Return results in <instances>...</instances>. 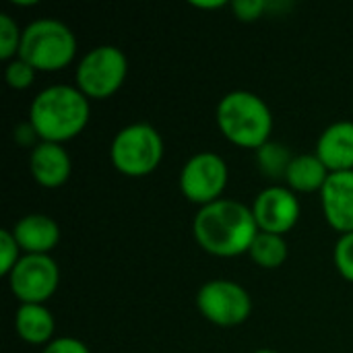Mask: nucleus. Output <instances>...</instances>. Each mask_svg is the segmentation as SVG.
Returning <instances> with one entry per match:
<instances>
[{
  "label": "nucleus",
  "instance_id": "1",
  "mask_svg": "<svg viewBox=\"0 0 353 353\" xmlns=\"http://www.w3.org/2000/svg\"><path fill=\"white\" fill-rule=\"evenodd\" d=\"M192 234L205 252L232 259L250 250L259 234V225L252 209L244 203L219 199L207 207H201L192 223Z\"/></svg>",
  "mask_w": 353,
  "mask_h": 353
},
{
  "label": "nucleus",
  "instance_id": "2",
  "mask_svg": "<svg viewBox=\"0 0 353 353\" xmlns=\"http://www.w3.org/2000/svg\"><path fill=\"white\" fill-rule=\"evenodd\" d=\"M89 114V99L77 87L52 85L35 95L29 124L41 141L62 145L85 130Z\"/></svg>",
  "mask_w": 353,
  "mask_h": 353
},
{
  "label": "nucleus",
  "instance_id": "3",
  "mask_svg": "<svg viewBox=\"0 0 353 353\" xmlns=\"http://www.w3.org/2000/svg\"><path fill=\"white\" fill-rule=\"evenodd\" d=\"M217 126L223 137L242 149H261L269 143L273 116L265 99L250 91H232L217 105Z\"/></svg>",
  "mask_w": 353,
  "mask_h": 353
},
{
  "label": "nucleus",
  "instance_id": "4",
  "mask_svg": "<svg viewBox=\"0 0 353 353\" xmlns=\"http://www.w3.org/2000/svg\"><path fill=\"white\" fill-rule=\"evenodd\" d=\"M77 39L70 27L56 19H37L23 29L19 56L35 70L56 72L72 62Z\"/></svg>",
  "mask_w": 353,
  "mask_h": 353
},
{
  "label": "nucleus",
  "instance_id": "5",
  "mask_svg": "<svg viewBox=\"0 0 353 353\" xmlns=\"http://www.w3.org/2000/svg\"><path fill=\"white\" fill-rule=\"evenodd\" d=\"M110 159L124 176H147L155 172L163 159V139L151 124H128L114 137Z\"/></svg>",
  "mask_w": 353,
  "mask_h": 353
},
{
  "label": "nucleus",
  "instance_id": "6",
  "mask_svg": "<svg viewBox=\"0 0 353 353\" xmlns=\"http://www.w3.org/2000/svg\"><path fill=\"white\" fill-rule=\"evenodd\" d=\"M128 74V60L116 46H97L89 50L77 66V89L85 97L105 99L114 95Z\"/></svg>",
  "mask_w": 353,
  "mask_h": 353
},
{
  "label": "nucleus",
  "instance_id": "7",
  "mask_svg": "<svg viewBox=\"0 0 353 353\" xmlns=\"http://www.w3.org/2000/svg\"><path fill=\"white\" fill-rule=\"evenodd\" d=\"M196 308L209 323L217 327H236L250 316L252 300L240 283L213 279L199 290Z\"/></svg>",
  "mask_w": 353,
  "mask_h": 353
},
{
  "label": "nucleus",
  "instance_id": "8",
  "mask_svg": "<svg viewBox=\"0 0 353 353\" xmlns=\"http://www.w3.org/2000/svg\"><path fill=\"white\" fill-rule=\"evenodd\" d=\"M228 178V163L217 153L203 151L184 163L180 174V190L190 203L207 207L221 199Z\"/></svg>",
  "mask_w": 353,
  "mask_h": 353
},
{
  "label": "nucleus",
  "instance_id": "9",
  "mask_svg": "<svg viewBox=\"0 0 353 353\" xmlns=\"http://www.w3.org/2000/svg\"><path fill=\"white\" fill-rule=\"evenodd\" d=\"M60 281V271L50 254H25L8 275V285L21 304H46Z\"/></svg>",
  "mask_w": 353,
  "mask_h": 353
},
{
  "label": "nucleus",
  "instance_id": "10",
  "mask_svg": "<svg viewBox=\"0 0 353 353\" xmlns=\"http://www.w3.org/2000/svg\"><path fill=\"white\" fill-rule=\"evenodd\" d=\"M259 232L283 236L294 230L300 219V203L294 190L285 186H269L259 192L252 205Z\"/></svg>",
  "mask_w": 353,
  "mask_h": 353
},
{
  "label": "nucleus",
  "instance_id": "11",
  "mask_svg": "<svg viewBox=\"0 0 353 353\" xmlns=\"http://www.w3.org/2000/svg\"><path fill=\"white\" fill-rule=\"evenodd\" d=\"M327 223L343 234L353 232V172L331 174L321 190Z\"/></svg>",
  "mask_w": 353,
  "mask_h": 353
},
{
  "label": "nucleus",
  "instance_id": "12",
  "mask_svg": "<svg viewBox=\"0 0 353 353\" xmlns=\"http://www.w3.org/2000/svg\"><path fill=\"white\" fill-rule=\"evenodd\" d=\"M29 170L33 180L43 188H60L70 178V155L58 143H37L29 155Z\"/></svg>",
  "mask_w": 353,
  "mask_h": 353
},
{
  "label": "nucleus",
  "instance_id": "13",
  "mask_svg": "<svg viewBox=\"0 0 353 353\" xmlns=\"http://www.w3.org/2000/svg\"><path fill=\"white\" fill-rule=\"evenodd\" d=\"M12 236L25 254H50L60 242V228L52 217L31 213L14 223Z\"/></svg>",
  "mask_w": 353,
  "mask_h": 353
},
{
  "label": "nucleus",
  "instance_id": "14",
  "mask_svg": "<svg viewBox=\"0 0 353 353\" xmlns=\"http://www.w3.org/2000/svg\"><path fill=\"white\" fill-rule=\"evenodd\" d=\"M316 155L331 174L353 172V122H335L321 134Z\"/></svg>",
  "mask_w": 353,
  "mask_h": 353
},
{
  "label": "nucleus",
  "instance_id": "15",
  "mask_svg": "<svg viewBox=\"0 0 353 353\" xmlns=\"http://www.w3.org/2000/svg\"><path fill=\"white\" fill-rule=\"evenodd\" d=\"M17 333L31 345L50 343L54 335V316L43 304H21L14 316Z\"/></svg>",
  "mask_w": 353,
  "mask_h": 353
},
{
  "label": "nucleus",
  "instance_id": "16",
  "mask_svg": "<svg viewBox=\"0 0 353 353\" xmlns=\"http://www.w3.org/2000/svg\"><path fill=\"white\" fill-rule=\"evenodd\" d=\"M331 172L327 170V165L319 159L316 153H304L294 157L288 174H285V182L290 186V190L294 192H321L325 182L329 180Z\"/></svg>",
  "mask_w": 353,
  "mask_h": 353
},
{
  "label": "nucleus",
  "instance_id": "17",
  "mask_svg": "<svg viewBox=\"0 0 353 353\" xmlns=\"http://www.w3.org/2000/svg\"><path fill=\"white\" fill-rule=\"evenodd\" d=\"M250 259L263 267V269H277L285 263L288 259V244L283 240V236L277 234H267V232H259L250 250H248Z\"/></svg>",
  "mask_w": 353,
  "mask_h": 353
},
{
  "label": "nucleus",
  "instance_id": "18",
  "mask_svg": "<svg viewBox=\"0 0 353 353\" xmlns=\"http://www.w3.org/2000/svg\"><path fill=\"white\" fill-rule=\"evenodd\" d=\"M294 161V155L292 151L281 145V143H265L261 149H256V163H259V170L269 176V178H285L290 165Z\"/></svg>",
  "mask_w": 353,
  "mask_h": 353
},
{
  "label": "nucleus",
  "instance_id": "19",
  "mask_svg": "<svg viewBox=\"0 0 353 353\" xmlns=\"http://www.w3.org/2000/svg\"><path fill=\"white\" fill-rule=\"evenodd\" d=\"M21 37H23V31L19 29V25L12 21L10 14L2 12L0 14V60H12L14 56H19Z\"/></svg>",
  "mask_w": 353,
  "mask_h": 353
},
{
  "label": "nucleus",
  "instance_id": "20",
  "mask_svg": "<svg viewBox=\"0 0 353 353\" xmlns=\"http://www.w3.org/2000/svg\"><path fill=\"white\" fill-rule=\"evenodd\" d=\"M35 72L37 70L31 64H27L21 58H14L6 66V83H8L10 89H17V91L29 89L33 85V81H35Z\"/></svg>",
  "mask_w": 353,
  "mask_h": 353
},
{
  "label": "nucleus",
  "instance_id": "21",
  "mask_svg": "<svg viewBox=\"0 0 353 353\" xmlns=\"http://www.w3.org/2000/svg\"><path fill=\"white\" fill-rule=\"evenodd\" d=\"M333 259H335V265H337V271L341 273V277L353 283V232L343 234L339 238V242L335 244Z\"/></svg>",
  "mask_w": 353,
  "mask_h": 353
},
{
  "label": "nucleus",
  "instance_id": "22",
  "mask_svg": "<svg viewBox=\"0 0 353 353\" xmlns=\"http://www.w3.org/2000/svg\"><path fill=\"white\" fill-rule=\"evenodd\" d=\"M19 252H21V246L17 244L12 232L2 230L0 232V275H6V277L10 275L14 265L21 261Z\"/></svg>",
  "mask_w": 353,
  "mask_h": 353
},
{
  "label": "nucleus",
  "instance_id": "23",
  "mask_svg": "<svg viewBox=\"0 0 353 353\" xmlns=\"http://www.w3.org/2000/svg\"><path fill=\"white\" fill-rule=\"evenodd\" d=\"M267 8H269V2H265V0H236V2H232V10L240 21H256Z\"/></svg>",
  "mask_w": 353,
  "mask_h": 353
},
{
  "label": "nucleus",
  "instance_id": "24",
  "mask_svg": "<svg viewBox=\"0 0 353 353\" xmlns=\"http://www.w3.org/2000/svg\"><path fill=\"white\" fill-rule=\"evenodd\" d=\"M41 353H89L87 345L74 337H60L50 341Z\"/></svg>",
  "mask_w": 353,
  "mask_h": 353
},
{
  "label": "nucleus",
  "instance_id": "25",
  "mask_svg": "<svg viewBox=\"0 0 353 353\" xmlns=\"http://www.w3.org/2000/svg\"><path fill=\"white\" fill-rule=\"evenodd\" d=\"M14 139H17L21 145H31V143H33L35 139H39V137H37V132L33 130V126L27 122V124H21V126L14 130Z\"/></svg>",
  "mask_w": 353,
  "mask_h": 353
},
{
  "label": "nucleus",
  "instance_id": "26",
  "mask_svg": "<svg viewBox=\"0 0 353 353\" xmlns=\"http://www.w3.org/2000/svg\"><path fill=\"white\" fill-rule=\"evenodd\" d=\"M225 4H228L225 0H217V2H192V6H196V8H221Z\"/></svg>",
  "mask_w": 353,
  "mask_h": 353
},
{
  "label": "nucleus",
  "instance_id": "27",
  "mask_svg": "<svg viewBox=\"0 0 353 353\" xmlns=\"http://www.w3.org/2000/svg\"><path fill=\"white\" fill-rule=\"evenodd\" d=\"M254 353H277V352H273V350H259V352H254Z\"/></svg>",
  "mask_w": 353,
  "mask_h": 353
}]
</instances>
